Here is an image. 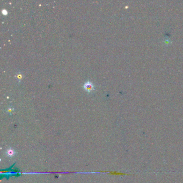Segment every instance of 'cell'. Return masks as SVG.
<instances>
[{
	"label": "cell",
	"mask_w": 183,
	"mask_h": 183,
	"mask_svg": "<svg viewBox=\"0 0 183 183\" xmlns=\"http://www.w3.org/2000/svg\"><path fill=\"white\" fill-rule=\"evenodd\" d=\"M83 88L87 92H91L95 90V87L93 83L90 81H87L83 85Z\"/></svg>",
	"instance_id": "obj_1"
},
{
	"label": "cell",
	"mask_w": 183,
	"mask_h": 183,
	"mask_svg": "<svg viewBox=\"0 0 183 183\" xmlns=\"http://www.w3.org/2000/svg\"><path fill=\"white\" fill-rule=\"evenodd\" d=\"M16 152L13 149H12L11 148H8L6 150L5 154L7 155V156L9 157H11L14 156L16 154Z\"/></svg>",
	"instance_id": "obj_2"
},
{
	"label": "cell",
	"mask_w": 183,
	"mask_h": 183,
	"mask_svg": "<svg viewBox=\"0 0 183 183\" xmlns=\"http://www.w3.org/2000/svg\"><path fill=\"white\" fill-rule=\"evenodd\" d=\"M16 79L18 82H21V81L22 80L23 78V74L21 71H18V72L16 74Z\"/></svg>",
	"instance_id": "obj_3"
},
{
	"label": "cell",
	"mask_w": 183,
	"mask_h": 183,
	"mask_svg": "<svg viewBox=\"0 0 183 183\" xmlns=\"http://www.w3.org/2000/svg\"><path fill=\"white\" fill-rule=\"evenodd\" d=\"M13 107L12 106H10V107H9L8 108V110H7V112H8L9 113H11V112H13Z\"/></svg>",
	"instance_id": "obj_4"
},
{
	"label": "cell",
	"mask_w": 183,
	"mask_h": 183,
	"mask_svg": "<svg viewBox=\"0 0 183 183\" xmlns=\"http://www.w3.org/2000/svg\"><path fill=\"white\" fill-rule=\"evenodd\" d=\"M2 13L3 15H7L8 13V11L6 10L5 9H3L2 10Z\"/></svg>",
	"instance_id": "obj_5"
}]
</instances>
